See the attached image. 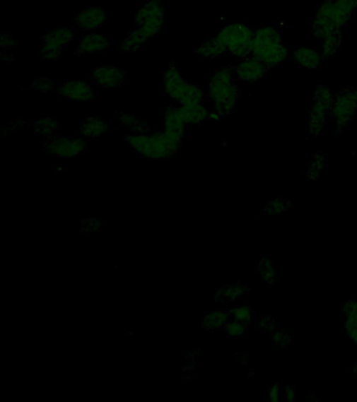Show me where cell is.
Returning a JSON list of instances; mask_svg holds the SVG:
<instances>
[{"label": "cell", "mask_w": 357, "mask_h": 402, "mask_svg": "<svg viewBox=\"0 0 357 402\" xmlns=\"http://www.w3.org/2000/svg\"><path fill=\"white\" fill-rule=\"evenodd\" d=\"M356 8L357 0H325L311 23V35L322 40L328 35L341 32Z\"/></svg>", "instance_id": "cell-1"}, {"label": "cell", "mask_w": 357, "mask_h": 402, "mask_svg": "<svg viewBox=\"0 0 357 402\" xmlns=\"http://www.w3.org/2000/svg\"><path fill=\"white\" fill-rule=\"evenodd\" d=\"M127 144L147 160H165L177 153L182 138L162 131L148 136L134 134L126 138Z\"/></svg>", "instance_id": "cell-2"}, {"label": "cell", "mask_w": 357, "mask_h": 402, "mask_svg": "<svg viewBox=\"0 0 357 402\" xmlns=\"http://www.w3.org/2000/svg\"><path fill=\"white\" fill-rule=\"evenodd\" d=\"M250 57L260 61L267 69L276 66L288 57L280 32L275 28H260L254 30Z\"/></svg>", "instance_id": "cell-3"}, {"label": "cell", "mask_w": 357, "mask_h": 402, "mask_svg": "<svg viewBox=\"0 0 357 402\" xmlns=\"http://www.w3.org/2000/svg\"><path fill=\"white\" fill-rule=\"evenodd\" d=\"M234 78V71L223 69L217 71L209 81V97L214 103V110L221 117L233 112L239 97V88L235 84Z\"/></svg>", "instance_id": "cell-4"}, {"label": "cell", "mask_w": 357, "mask_h": 402, "mask_svg": "<svg viewBox=\"0 0 357 402\" xmlns=\"http://www.w3.org/2000/svg\"><path fill=\"white\" fill-rule=\"evenodd\" d=\"M254 30L245 23H230L219 30L216 38L233 57L245 59L252 53Z\"/></svg>", "instance_id": "cell-5"}, {"label": "cell", "mask_w": 357, "mask_h": 402, "mask_svg": "<svg viewBox=\"0 0 357 402\" xmlns=\"http://www.w3.org/2000/svg\"><path fill=\"white\" fill-rule=\"evenodd\" d=\"M136 30L147 40L153 38L165 25L162 0H151L143 4L136 14Z\"/></svg>", "instance_id": "cell-6"}, {"label": "cell", "mask_w": 357, "mask_h": 402, "mask_svg": "<svg viewBox=\"0 0 357 402\" xmlns=\"http://www.w3.org/2000/svg\"><path fill=\"white\" fill-rule=\"evenodd\" d=\"M335 95L329 87L320 85L315 93V102L309 112L308 129L313 136H320L323 131L324 126L331 114Z\"/></svg>", "instance_id": "cell-7"}, {"label": "cell", "mask_w": 357, "mask_h": 402, "mask_svg": "<svg viewBox=\"0 0 357 402\" xmlns=\"http://www.w3.org/2000/svg\"><path fill=\"white\" fill-rule=\"evenodd\" d=\"M357 110V88L349 87L335 95L331 117L337 129L345 128L353 119Z\"/></svg>", "instance_id": "cell-8"}, {"label": "cell", "mask_w": 357, "mask_h": 402, "mask_svg": "<svg viewBox=\"0 0 357 402\" xmlns=\"http://www.w3.org/2000/svg\"><path fill=\"white\" fill-rule=\"evenodd\" d=\"M75 32L73 28H59L45 32L41 37V58L45 60H58L63 49L73 41Z\"/></svg>", "instance_id": "cell-9"}, {"label": "cell", "mask_w": 357, "mask_h": 402, "mask_svg": "<svg viewBox=\"0 0 357 402\" xmlns=\"http://www.w3.org/2000/svg\"><path fill=\"white\" fill-rule=\"evenodd\" d=\"M45 149L57 158L71 160L85 151L86 141L85 138L54 136L47 141Z\"/></svg>", "instance_id": "cell-10"}, {"label": "cell", "mask_w": 357, "mask_h": 402, "mask_svg": "<svg viewBox=\"0 0 357 402\" xmlns=\"http://www.w3.org/2000/svg\"><path fill=\"white\" fill-rule=\"evenodd\" d=\"M170 99L177 102L180 105H197L201 104L204 91L199 86L185 80L177 86L165 93Z\"/></svg>", "instance_id": "cell-11"}, {"label": "cell", "mask_w": 357, "mask_h": 402, "mask_svg": "<svg viewBox=\"0 0 357 402\" xmlns=\"http://www.w3.org/2000/svg\"><path fill=\"white\" fill-rule=\"evenodd\" d=\"M267 67L252 57L241 59L235 69V77L240 81L252 82L260 81L267 75Z\"/></svg>", "instance_id": "cell-12"}, {"label": "cell", "mask_w": 357, "mask_h": 402, "mask_svg": "<svg viewBox=\"0 0 357 402\" xmlns=\"http://www.w3.org/2000/svg\"><path fill=\"white\" fill-rule=\"evenodd\" d=\"M126 73L113 65H102L91 71V79L98 86L117 87L125 81Z\"/></svg>", "instance_id": "cell-13"}, {"label": "cell", "mask_w": 357, "mask_h": 402, "mask_svg": "<svg viewBox=\"0 0 357 402\" xmlns=\"http://www.w3.org/2000/svg\"><path fill=\"white\" fill-rule=\"evenodd\" d=\"M106 18H107V15L105 11L100 6H95V8H86L79 13L76 16L75 23L82 30L93 32V30L103 27L104 23H106Z\"/></svg>", "instance_id": "cell-14"}, {"label": "cell", "mask_w": 357, "mask_h": 402, "mask_svg": "<svg viewBox=\"0 0 357 402\" xmlns=\"http://www.w3.org/2000/svg\"><path fill=\"white\" fill-rule=\"evenodd\" d=\"M59 95L74 101H88L93 97V88L84 81H66L60 86Z\"/></svg>", "instance_id": "cell-15"}, {"label": "cell", "mask_w": 357, "mask_h": 402, "mask_svg": "<svg viewBox=\"0 0 357 402\" xmlns=\"http://www.w3.org/2000/svg\"><path fill=\"white\" fill-rule=\"evenodd\" d=\"M108 47H110V40L105 35L87 34L82 37L76 54L80 56L101 53Z\"/></svg>", "instance_id": "cell-16"}, {"label": "cell", "mask_w": 357, "mask_h": 402, "mask_svg": "<svg viewBox=\"0 0 357 402\" xmlns=\"http://www.w3.org/2000/svg\"><path fill=\"white\" fill-rule=\"evenodd\" d=\"M186 123L180 115V108L171 107L163 114V131L172 134L176 138H182L185 136Z\"/></svg>", "instance_id": "cell-17"}, {"label": "cell", "mask_w": 357, "mask_h": 402, "mask_svg": "<svg viewBox=\"0 0 357 402\" xmlns=\"http://www.w3.org/2000/svg\"><path fill=\"white\" fill-rule=\"evenodd\" d=\"M323 58L321 52L310 49V47H300L293 53L295 63L299 66L304 67L309 71H315L319 69Z\"/></svg>", "instance_id": "cell-18"}, {"label": "cell", "mask_w": 357, "mask_h": 402, "mask_svg": "<svg viewBox=\"0 0 357 402\" xmlns=\"http://www.w3.org/2000/svg\"><path fill=\"white\" fill-rule=\"evenodd\" d=\"M110 126L103 119L95 117H87L81 123V136L83 138H99L102 134H107Z\"/></svg>", "instance_id": "cell-19"}, {"label": "cell", "mask_w": 357, "mask_h": 402, "mask_svg": "<svg viewBox=\"0 0 357 402\" xmlns=\"http://www.w3.org/2000/svg\"><path fill=\"white\" fill-rule=\"evenodd\" d=\"M180 112L187 126H196L208 119L209 110L202 104L180 105Z\"/></svg>", "instance_id": "cell-20"}, {"label": "cell", "mask_w": 357, "mask_h": 402, "mask_svg": "<svg viewBox=\"0 0 357 402\" xmlns=\"http://www.w3.org/2000/svg\"><path fill=\"white\" fill-rule=\"evenodd\" d=\"M196 53L199 54L204 58L218 59L222 55H224L226 51L218 39L214 37V38L210 39V40L204 42V45H200Z\"/></svg>", "instance_id": "cell-21"}, {"label": "cell", "mask_w": 357, "mask_h": 402, "mask_svg": "<svg viewBox=\"0 0 357 402\" xmlns=\"http://www.w3.org/2000/svg\"><path fill=\"white\" fill-rule=\"evenodd\" d=\"M147 42V39H146L138 30H132V32H130V34L124 39L123 43H122V53H136V52L139 51Z\"/></svg>", "instance_id": "cell-22"}, {"label": "cell", "mask_w": 357, "mask_h": 402, "mask_svg": "<svg viewBox=\"0 0 357 402\" xmlns=\"http://www.w3.org/2000/svg\"><path fill=\"white\" fill-rule=\"evenodd\" d=\"M35 134L42 136H52L57 130L60 129V123L49 117H39L33 124Z\"/></svg>", "instance_id": "cell-23"}, {"label": "cell", "mask_w": 357, "mask_h": 402, "mask_svg": "<svg viewBox=\"0 0 357 402\" xmlns=\"http://www.w3.org/2000/svg\"><path fill=\"white\" fill-rule=\"evenodd\" d=\"M163 87H164L165 93H169L174 87L177 86L178 84L185 81L182 78V73L177 67L171 65L163 73L162 77Z\"/></svg>", "instance_id": "cell-24"}, {"label": "cell", "mask_w": 357, "mask_h": 402, "mask_svg": "<svg viewBox=\"0 0 357 402\" xmlns=\"http://www.w3.org/2000/svg\"><path fill=\"white\" fill-rule=\"evenodd\" d=\"M322 42V55L324 58H329L331 56L334 55L341 43V32H335V34H330L328 36L324 37L321 40Z\"/></svg>", "instance_id": "cell-25"}, {"label": "cell", "mask_w": 357, "mask_h": 402, "mask_svg": "<svg viewBox=\"0 0 357 402\" xmlns=\"http://www.w3.org/2000/svg\"><path fill=\"white\" fill-rule=\"evenodd\" d=\"M258 271L259 276H260L261 279L267 284H273L275 281L276 277V269L275 264H274L273 260L269 258H262L258 262Z\"/></svg>", "instance_id": "cell-26"}, {"label": "cell", "mask_w": 357, "mask_h": 402, "mask_svg": "<svg viewBox=\"0 0 357 402\" xmlns=\"http://www.w3.org/2000/svg\"><path fill=\"white\" fill-rule=\"evenodd\" d=\"M291 208V201L285 199H276L269 201L265 206V211L269 214L280 215Z\"/></svg>", "instance_id": "cell-27"}, {"label": "cell", "mask_w": 357, "mask_h": 402, "mask_svg": "<svg viewBox=\"0 0 357 402\" xmlns=\"http://www.w3.org/2000/svg\"><path fill=\"white\" fill-rule=\"evenodd\" d=\"M326 160H324V155L322 154H317L315 156V160L313 162H311L310 166H309L308 171H307V177L309 179L315 180L321 175L322 169L324 167V162H325Z\"/></svg>", "instance_id": "cell-28"}, {"label": "cell", "mask_w": 357, "mask_h": 402, "mask_svg": "<svg viewBox=\"0 0 357 402\" xmlns=\"http://www.w3.org/2000/svg\"><path fill=\"white\" fill-rule=\"evenodd\" d=\"M233 316L236 319V321H241V323L247 324H247L252 321V308L248 307V306H240V307L234 309V312H233Z\"/></svg>", "instance_id": "cell-29"}, {"label": "cell", "mask_w": 357, "mask_h": 402, "mask_svg": "<svg viewBox=\"0 0 357 402\" xmlns=\"http://www.w3.org/2000/svg\"><path fill=\"white\" fill-rule=\"evenodd\" d=\"M271 340H273L274 345H279V347H288L291 345V336L284 330H276Z\"/></svg>", "instance_id": "cell-30"}, {"label": "cell", "mask_w": 357, "mask_h": 402, "mask_svg": "<svg viewBox=\"0 0 357 402\" xmlns=\"http://www.w3.org/2000/svg\"><path fill=\"white\" fill-rule=\"evenodd\" d=\"M53 79H49V78H39V79H37L36 81L32 84V87L35 90L39 91V93H47L49 89L53 86Z\"/></svg>", "instance_id": "cell-31"}, {"label": "cell", "mask_w": 357, "mask_h": 402, "mask_svg": "<svg viewBox=\"0 0 357 402\" xmlns=\"http://www.w3.org/2000/svg\"><path fill=\"white\" fill-rule=\"evenodd\" d=\"M247 324L241 323L239 321H232V323L228 324L226 325V330H228V333L230 336H239V334H242L243 332L247 329Z\"/></svg>", "instance_id": "cell-32"}, {"label": "cell", "mask_w": 357, "mask_h": 402, "mask_svg": "<svg viewBox=\"0 0 357 402\" xmlns=\"http://www.w3.org/2000/svg\"><path fill=\"white\" fill-rule=\"evenodd\" d=\"M344 323H345V330L350 340L357 345V319L356 321H344Z\"/></svg>", "instance_id": "cell-33"}, {"label": "cell", "mask_w": 357, "mask_h": 402, "mask_svg": "<svg viewBox=\"0 0 357 402\" xmlns=\"http://www.w3.org/2000/svg\"><path fill=\"white\" fill-rule=\"evenodd\" d=\"M282 386L278 384H273L269 386V396L271 401H280L282 399Z\"/></svg>", "instance_id": "cell-34"}, {"label": "cell", "mask_w": 357, "mask_h": 402, "mask_svg": "<svg viewBox=\"0 0 357 402\" xmlns=\"http://www.w3.org/2000/svg\"><path fill=\"white\" fill-rule=\"evenodd\" d=\"M15 45H16V41L11 35H2L1 39H0V45H1L2 49L8 51V49H12Z\"/></svg>", "instance_id": "cell-35"}, {"label": "cell", "mask_w": 357, "mask_h": 402, "mask_svg": "<svg viewBox=\"0 0 357 402\" xmlns=\"http://www.w3.org/2000/svg\"><path fill=\"white\" fill-rule=\"evenodd\" d=\"M274 323L273 319L271 317H262V319L260 321V327L262 328L264 331H271L274 330Z\"/></svg>", "instance_id": "cell-36"}, {"label": "cell", "mask_w": 357, "mask_h": 402, "mask_svg": "<svg viewBox=\"0 0 357 402\" xmlns=\"http://www.w3.org/2000/svg\"><path fill=\"white\" fill-rule=\"evenodd\" d=\"M282 398L287 399V401H295V390L291 386H286V388H283L282 390Z\"/></svg>", "instance_id": "cell-37"}, {"label": "cell", "mask_w": 357, "mask_h": 402, "mask_svg": "<svg viewBox=\"0 0 357 402\" xmlns=\"http://www.w3.org/2000/svg\"><path fill=\"white\" fill-rule=\"evenodd\" d=\"M352 372L354 373V375L357 376V358L356 364H354L353 368H352Z\"/></svg>", "instance_id": "cell-38"}]
</instances>
